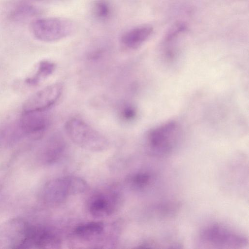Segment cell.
<instances>
[{"instance_id":"5b68a950","label":"cell","mask_w":249,"mask_h":249,"mask_svg":"<svg viewBox=\"0 0 249 249\" xmlns=\"http://www.w3.org/2000/svg\"><path fill=\"white\" fill-rule=\"evenodd\" d=\"M88 185L83 178L76 176H66L51 180L44 188L45 200L53 205L64 202L71 196L84 192Z\"/></svg>"},{"instance_id":"5bb4252c","label":"cell","mask_w":249,"mask_h":249,"mask_svg":"<svg viewBox=\"0 0 249 249\" xmlns=\"http://www.w3.org/2000/svg\"><path fill=\"white\" fill-rule=\"evenodd\" d=\"M111 11L110 3L107 0H96L93 4V13L100 19H107L111 15Z\"/></svg>"},{"instance_id":"7a4b0ae2","label":"cell","mask_w":249,"mask_h":249,"mask_svg":"<svg viewBox=\"0 0 249 249\" xmlns=\"http://www.w3.org/2000/svg\"><path fill=\"white\" fill-rule=\"evenodd\" d=\"M183 140L182 130L174 121L164 123L151 129L145 139L149 154L158 158L170 156L176 152Z\"/></svg>"},{"instance_id":"ba28073f","label":"cell","mask_w":249,"mask_h":249,"mask_svg":"<svg viewBox=\"0 0 249 249\" xmlns=\"http://www.w3.org/2000/svg\"><path fill=\"white\" fill-rule=\"evenodd\" d=\"M158 170L142 169L131 175L128 178L132 189L140 192L149 191L160 187L161 175Z\"/></svg>"},{"instance_id":"277c9868","label":"cell","mask_w":249,"mask_h":249,"mask_svg":"<svg viewBox=\"0 0 249 249\" xmlns=\"http://www.w3.org/2000/svg\"><path fill=\"white\" fill-rule=\"evenodd\" d=\"M31 34L36 39L53 42L71 35L76 30L71 20L64 18H44L32 20L30 24Z\"/></svg>"},{"instance_id":"7c38bea8","label":"cell","mask_w":249,"mask_h":249,"mask_svg":"<svg viewBox=\"0 0 249 249\" xmlns=\"http://www.w3.org/2000/svg\"><path fill=\"white\" fill-rule=\"evenodd\" d=\"M37 9L28 3H22L14 8L10 12L9 18L14 21L21 22L36 16Z\"/></svg>"},{"instance_id":"30bf717a","label":"cell","mask_w":249,"mask_h":249,"mask_svg":"<svg viewBox=\"0 0 249 249\" xmlns=\"http://www.w3.org/2000/svg\"><path fill=\"white\" fill-rule=\"evenodd\" d=\"M153 32L151 26L140 25L125 32L122 36L121 41L123 45L128 49H137L151 36Z\"/></svg>"},{"instance_id":"6da1fadb","label":"cell","mask_w":249,"mask_h":249,"mask_svg":"<svg viewBox=\"0 0 249 249\" xmlns=\"http://www.w3.org/2000/svg\"><path fill=\"white\" fill-rule=\"evenodd\" d=\"M202 248L241 249L248 245L247 237L224 223L213 222L199 231L196 240Z\"/></svg>"},{"instance_id":"8992f818","label":"cell","mask_w":249,"mask_h":249,"mask_svg":"<svg viewBox=\"0 0 249 249\" xmlns=\"http://www.w3.org/2000/svg\"><path fill=\"white\" fill-rule=\"evenodd\" d=\"M122 202L120 192L116 189H111L95 194L89 203V211L96 218H105L117 211Z\"/></svg>"},{"instance_id":"9c48e42d","label":"cell","mask_w":249,"mask_h":249,"mask_svg":"<svg viewBox=\"0 0 249 249\" xmlns=\"http://www.w3.org/2000/svg\"><path fill=\"white\" fill-rule=\"evenodd\" d=\"M42 112H23L18 124L22 133L41 135L48 125L47 118Z\"/></svg>"},{"instance_id":"3957f363","label":"cell","mask_w":249,"mask_h":249,"mask_svg":"<svg viewBox=\"0 0 249 249\" xmlns=\"http://www.w3.org/2000/svg\"><path fill=\"white\" fill-rule=\"evenodd\" d=\"M65 132L76 145L87 150L101 152L109 146L108 140L82 120L71 118L65 124Z\"/></svg>"},{"instance_id":"52a82bcc","label":"cell","mask_w":249,"mask_h":249,"mask_svg":"<svg viewBox=\"0 0 249 249\" xmlns=\"http://www.w3.org/2000/svg\"><path fill=\"white\" fill-rule=\"evenodd\" d=\"M63 87L60 83L48 86L29 97L22 106L23 112H43L53 106L60 98Z\"/></svg>"},{"instance_id":"9a60e30c","label":"cell","mask_w":249,"mask_h":249,"mask_svg":"<svg viewBox=\"0 0 249 249\" xmlns=\"http://www.w3.org/2000/svg\"><path fill=\"white\" fill-rule=\"evenodd\" d=\"M120 115L124 121L128 122L133 120L137 114L136 109L132 106L126 104L120 109Z\"/></svg>"},{"instance_id":"4fadbf2b","label":"cell","mask_w":249,"mask_h":249,"mask_svg":"<svg viewBox=\"0 0 249 249\" xmlns=\"http://www.w3.org/2000/svg\"><path fill=\"white\" fill-rule=\"evenodd\" d=\"M55 69V64L48 60H43L39 63L36 73L27 78L26 82L28 84L36 85L40 81L53 73Z\"/></svg>"},{"instance_id":"8fae6325","label":"cell","mask_w":249,"mask_h":249,"mask_svg":"<svg viewBox=\"0 0 249 249\" xmlns=\"http://www.w3.org/2000/svg\"><path fill=\"white\" fill-rule=\"evenodd\" d=\"M104 231V224L99 222H90L80 224L74 230V234L85 240H92L100 236Z\"/></svg>"}]
</instances>
